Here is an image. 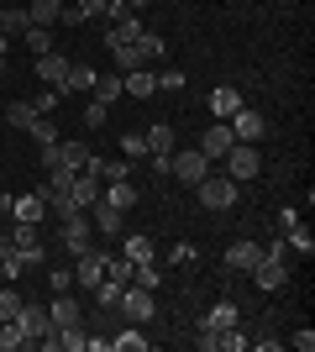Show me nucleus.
<instances>
[{
  "instance_id": "obj_1",
  "label": "nucleus",
  "mask_w": 315,
  "mask_h": 352,
  "mask_svg": "<svg viewBox=\"0 0 315 352\" xmlns=\"http://www.w3.org/2000/svg\"><path fill=\"white\" fill-rule=\"evenodd\" d=\"M195 195H200V206H205V210H231V206H237V195H242V184H237V179H226V174H205L195 184Z\"/></svg>"
},
{
  "instance_id": "obj_2",
  "label": "nucleus",
  "mask_w": 315,
  "mask_h": 352,
  "mask_svg": "<svg viewBox=\"0 0 315 352\" xmlns=\"http://www.w3.org/2000/svg\"><path fill=\"white\" fill-rule=\"evenodd\" d=\"M226 179H237V184H247V179L263 174V158H257V142H231V153H226Z\"/></svg>"
},
{
  "instance_id": "obj_3",
  "label": "nucleus",
  "mask_w": 315,
  "mask_h": 352,
  "mask_svg": "<svg viewBox=\"0 0 315 352\" xmlns=\"http://www.w3.org/2000/svg\"><path fill=\"white\" fill-rule=\"evenodd\" d=\"M58 248L63 252H90L95 248V226H90V216L84 210H74V216H63V232H58Z\"/></svg>"
},
{
  "instance_id": "obj_4",
  "label": "nucleus",
  "mask_w": 315,
  "mask_h": 352,
  "mask_svg": "<svg viewBox=\"0 0 315 352\" xmlns=\"http://www.w3.org/2000/svg\"><path fill=\"white\" fill-rule=\"evenodd\" d=\"M121 316H126V321L132 326H148L152 316H158V300H152V289H137V284H126V289H121Z\"/></svg>"
},
{
  "instance_id": "obj_5",
  "label": "nucleus",
  "mask_w": 315,
  "mask_h": 352,
  "mask_svg": "<svg viewBox=\"0 0 315 352\" xmlns=\"http://www.w3.org/2000/svg\"><path fill=\"white\" fill-rule=\"evenodd\" d=\"M168 174H179V184H189V190H195L200 179L210 174V158L200 153V147H184V153H174V163H168Z\"/></svg>"
},
{
  "instance_id": "obj_6",
  "label": "nucleus",
  "mask_w": 315,
  "mask_h": 352,
  "mask_svg": "<svg viewBox=\"0 0 315 352\" xmlns=\"http://www.w3.org/2000/svg\"><path fill=\"white\" fill-rule=\"evenodd\" d=\"M226 126H231V137H237V142H263V137H268V121H263V111H253V105H242Z\"/></svg>"
},
{
  "instance_id": "obj_7",
  "label": "nucleus",
  "mask_w": 315,
  "mask_h": 352,
  "mask_svg": "<svg viewBox=\"0 0 315 352\" xmlns=\"http://www.w3.org/2000/svg\"><path fill=\"white\" fill-rule=\"evenodd\" d=\"M84 321V305H79L74 294L63 289V294H53V305H47V326H53V331H63V326H79Z\"/></svg>"
},
{
  "instance_id": "obj_8",
  "label": "nucleus",
  "mask_w": 315,
  "mask_h": 352,
  "mask_svg": "<svg viewBox=\"0 0 315 352\" xmlns=\"http://www.w3.org/2000/svg\"><path fill=\"white\" fill-rule=\"evenodd\" d=\"M16 326H21V337L27 342H43L53 326H47V305H37V300H27V305L16 310Z\"/></svg>"
},
{
  "instance_id": "obj_9",
  "label": "nucleus",
  "mask_w": 315,
  "mask_h": 352,
  "mask_svg": "<svg viewBox=\"0 0 315 352\" xmlns=\"http://www.w3.org/2000/svg\"><path fill=\"white\" fill-rule=\"evenodd\" d=\"M253 279H257V289H263V294H273V289H284V284H289V263H284V258H257Z\"/></svg>"
},
{
  "instance_id": "obj_10",
  "label": "nucleus",
  "mask_w": 315,
  "mask_h": 352,
  "mask_svg": "<svg viewBox=\"0 0 315 352\" xmlns=\"http://www.w3.org/2000/svg\"><path fill=\"white\" fill-rule=\"evenodd\" d=\"M257 258H263V242H253V236H237V242L226 248V268H231V274H253Z\"/></svg>"
},
{
  "instance_id": "obj_11",
  "label": "nucleus",
  "mask_w": 315,
  "mask_h": 352,
  "mask_svg": "<svg viewBox=\"0 0 315 352\" xmlns=\"http://www.w3.org/2000/svg\"><path fill=\"white\" fill-rule=\"evenodd\" d=\"M205 105H210V116H215V121H231V116H237V111H242L247 100H242V89H237V85H215Z\"/></svg>"
},
{
  "instance_id": "obj_12",
  "label": "nucleus",
  "mask_w": 315,
  "mask_h": 352,
  "mask_svg": "<svg viewBox=\"0 0 315 352\" xmlns=\"http://www.w3.org/2000/svg\"><path fill=\"white\" fill-rule=\"evenodd\" d=\"M231 142H237V137H231V126H226V121H215V126H205V132H200V153H205L210 163H221L226 153H231Z\"/></svg>"
},
{
  "instance_id": "obj_13",
  "label": "nucleus",
  "mask_w": 315,
  "mask_h": 352,
  "mask_svg": "<svg viewBox=\"0 0 315 352\" xmlns=\"http://www.w3.org/2000/svg\"><path fill=\"white\" fill-rule=\"evenodd\" d=\"M121 95H132V100H152L158 95V74H148V63L132 74H121Z\"/></svg>"
},
{
  "instance_id": "obj_14",
  "label": "nucleus",
  "mask_w": 315,
  "mask_h": 352,
  "mask_svg": "<svg viewBox=\"0 0 315 352\" xmlns=\"http://www.w3.org/2000/svg\"><path fill=\"white\" fill-rule=\"evenodd\" d=\"M69 195H74V206H79V210H90L95 200H100V174H95V168H79L74 184H69Z\"/></svg>"
},
{
  "instance_id": "obj_15",
  "label": "nucleus",
  "mask_w": 315,
  "mask_h": 352,
  "mask_svg": "<svg viewBox=\"0 0 315 352\" xmlns=\"http://www.w3.org/2000/svg\"><path fill=\"white\" fill-rule=\"evenodd\" d=\"M105 279V252H79V263H74V284H84V289H95V284Z\"/></svg>"
},
{
  "instance_id": "obj_16",
  "label": "nucleus",
  "mask_w": 315,
  "mask_h": 352,
  "mask_svg": "<svg viewBox=\"0 0 315 352\" xmlns=\"http://www.w3.org/2000/svg\"><path fill=\"white\" fill-rule=\"evenodd\" d=\"M90 226L100 236H121V210L110 206V200H95V206H90Z\"/></svg>"
},
{
  "instance_id": "obj_17",
  "label": "nucleus",
  "mask_w": 315,
  "mask_h": 352,
  "mask_svg": "<svg viewBox=\"0 0 315 352\" xmlns=\"http://www.w3.org/2000/svg\"><path fill=\"white\" fill-rule=\"evenodd\" d=\"M37 79L53 85V89H63V79H69V58H63V53H43V58H37Z\"/></svg>"
},
{
  "instance_id": "obj_18",
  "label": "nucleus",
  "mask_w": 315,
  "mask_h": 352,
  "mask_svg": "<svg viewBox=\"0 0 315 352\" xmlns=\"http://www.w3.org/2000/svg\"><path fill=\"white\" fill-rule=\"evenodd\" d=\"M100 200H110V206H116L121 216H126V210L137 206V184H132V179H110V184H105V195H100Z\"/></svg>"
},
{
  "instance_id": "obj_19",
  "label": "nucleus",
  "mask_w": 315,
  "mask_h": 352,
  "mask_svg": "<svg viewBox=\"0 0 315 352\" xmlns=\"http://www.w3.org/2000/svg\"><path fill=\"white\" fill-rule=\"evenodd\" d=\"M242 321V310L231 305V300H221V305H210L205 316H200V326H210V331H226V326H237Z\"/></svg>"
},
{
  "instance_id": "obj_20",
  "label": "nucleus",
  "mask_w": 315,
  "mask_h": 352,
  "mask_svg": "<svg viewBox=\"0 0 315 352\" xmlns=\"http://www.w3.org/2000/svg\"><path fill=\"white\" fill-rule=\"evenodd\" d=\"M121 258H126V263H152V258H158V248H152V236H126V242H121Z\"/></svg>"
},
{
  "instance_id": "obj_21",
  "label": "nucleus",
  "mask_w": 315,
  "mask_h": 352,
  "mask_svg": "<svg viewBox=\"0 0 315 352\" xmlns=\"http://www.w3.org/2000/svg\"><path fill=\"white\" fill-rule=\"evenodd\" d=\"M58 11H63V0H32L27 21H32V27H58Z\"/></svg>"
},
{
  "instance_id": "obj_22",
  "label": "nucleus",
  "mask_w": 315,
  "mask_h": 352,
  "mask_svg": "<svg viewBox=\"0 0 315 352\" xmlns=\"http://www.w3.org/2000/svg\"><path fill=\"white\" fill-rule=\"evenodd\" d=\"M90 168L100 174V184H110V179H132V163H126V158H95V153H90Z\"/></svg>"
},
{
  "instance_id": "obj_23",
  "label": "nucleus",
  "mask_w": 315,
  "mask_h": 352,
  "mask_svg": "<svg viewBox=\"0 0 315 352\" xmlns=\"http://www.w3.org/2000/svg\"><path fill=\"white\" fill-rule=\"evenodd\" d=\"M142 137H148V153H174V121H152Z\"/></svg>"
},
{
  "instance_id": "obj_24",
  "label": "nucleus",
  "mask_w": 315,
  "mask_h": 352,
  "mask_svg": "<svg viewBox=\"0 0 315 352\" xmlns=\"http://www.w3.org/2000/svg\"><path fill=\"white\" fill-rule=\"evenodd\" d=\"M58 163L63 168H90V142H58Z\"/></svg>"
},
{
  "instance_id": "obj_25",
  "label": "nucleus",
  "mask_w": 315,
  "mask_h": 352,
  "mask_svg": "<svg viewBox=\"0 0 315 352\" xmlns=\"http://www.w3.org/2000/svg\"><path fill=\"white\" fill-rule=\"evenodd\" d=\"M163 274H168V268L158 263V258H152V263H132V284H137V289H158Z\"/></svg>"
},
{
  "instance_id": "obj_26",
  "label": "nucleus",
  "mask_w": 315,
  "mask_h": 352,
  "mask_svg": "<svg viewBox=\"0 0 315 352\" xmlns=\"http://www.w3.org/2000/svg\"><path fill=\"white\" fill-rule=\"evenodd\" d=\"M110 58H116V74H132V69H142V47L137 43H116Z\"/></svg>"
},
{
  "instance_id": "obj_27",
  "label": "nucleus",
  "mask_w": 315,
  "mask_h": 352,
  "mask_svg": "<svg viewBox=\"0 0 315 352\" xmlns=\"http://www.w3.org/2000/svg\"><path fill=\"white\" fill-rule=\"evenodd\" d=\"M43 216H47V206L37 200V195H21V200L11 206V221H37V226H43Z\"/></svg>"
},
{
  "instance_id": "obj_28",
  "label": "nucleus",
  "mask_w": 315,
  "mask_h": 352,
  "mask_svg": "<svg viewBox=\"0 0 315 352\" xmlns=\"http://www.w3.org/2000/svg\"><path fill=\"white\" fill-rule=\"evenodd\" d=\"M137 47H142V63H158L168 53V43H163V32H148L142 27V37H137Z\"/></svg>"
},
{
  "instance_id": "obj_29",
  "label": "nucleus",
  "mask_w": 315,
  "mask_h": 352,
  "mask_svg": "<svg viewBox=\"0 0 315 352\" xmlns=\"http://www.w3.org/2000/svg\"><path fill=\"white\" fill-rule=\"evenodd\" d=\"M21 43L32 47V58H43V53H53V27H27Z\"/></svg>"
},
{
  "instance_id": "obj_30",
  "label": "nucleus",
  "mask_w": 315,
  "mask_h": 352,
  "mask_svg": "<svg viewBox=\"0 0 315 352\" xmlns=\"http://www.w3.org/2000/svg\"><path fill=\"white\" fill-rule=\"evenodd\" d=\"M32 121H37V111H32L27 100H11V111H0V126H21V132H27Z\"/></svg>"
},
{
  "instance_id": "obj_31",
  "label": "nucleus",
  "mask_w": 315,
  "mask_h": 352,
  "mask_svg": "<svg viewBox=\"0 0 315 352\" xmlns=\"http://www.w3.org/2000/svg\"><path fill=\"white\" fill-rule=\"evenodd\" d=\"M284 242H289V252H300V258H310V252H315V236H310V226H300V221H294V226L284 232Z\"/></svg>"
},
{
  "instance_id": "obj_32",
  "label": "nucleus",
  "mask_w": 315,
  "mask_h": 352,
  "mask_svg": "<svg viewBox=\"0 0 315 352\" xmlns=\"http://www.w3.org/2000/svg\"><path fill=\"white\" fill-rule=\"evenodd\" d=\"M105 347H116V352H148V337H142V326H126V331L110 337Z\"/></svg>"
},
{
  "instance_id": "obj_33",
  "label": "nucleus",
  "mask_w": 315,
  "mask_h": 352,
  "mask_svg": "<svg viewBox=\"0 0 315 352\" xmlns=\"http://www.w3.org/2000/svg\"><path fill=\"white\" fill-rule=\"evenodd\" d=\"M215 347H221V352H247L253 337H247L242 326H226V331H215Z\"/></svg>"
},
{
  "instance_id": "obj_34",
  "label": "nucleus",
  "mask_w": 315,
  "mask_h": 352,
  "mask_svg": "<svg viewBox=\"0 0 315 352\" xmlns=\"http://www.w3.org/2000/svg\"><path fill=\"white\" fill-rule=\"evenodd\" d=\"M43 236H37V221H11V248L21 252V248H37Z\"/></svg>"
},
{
  "instance_id": "obj_35",
  "label": "nucleus",
  "mask_w": 315,
  "mask_h": 352,
  "mask_svg": "<svg viewBox=\"0 0 315 352\" xmlns=\"http://www.w3.org/2000/svg\"><path fill=\"white\" fill-rule=\"evenodd\" d=\"M95 100H105V105L121 100V74H95Z\"/></svg>"
},
{
  "instance_id": "obj_36",
  "label": "nucleus",
  "mask_w": 315,
  "mask_h": 352,
  "mask_svg": "<svg viewBox=\"0 0 315 352\" xmlns=\"http://www.w3.org/2000/svg\"><path fill=\"white\" fill-rule=\"evenodd\" d=\"M69 89H95V69L90 63H69V79H63V95Z\"/></svg>"
},
{
  "instance_id": "obj_37",
  "label": "nucleus",
  "mask_w": 315,
  "mask_h": 352,
  "mask_svg": "<svg viewBox=\"0 0 315 352\" xmlns=\"http://www.w3.org/2000/svg\"><path fill=\"white\" fill-rule=\"evenodd\" d=\"M121 289H126V284L100 279V284H95V305H100V310H116V305H121Z\"/></svg>"
},
{
  "instance_id": "obj_38",
  "label": "nucleus",
  "mask_w": 315,
  "mask_h": 352,
  "mask_svg": "<svg viewBox=\"0 0 315 352\" xmlns=\"http://www.w3.org/2000/svg\"><path fill=\"white\" fill-rule=\"evenodd\" d=\"M27 27H32L27 11H16V6H5V11H0V32H5V37H21Z\"/></svg>"
},
{
  "instance_id": "obj_39",
  "label": "nucleus",
  "mask_w": 315,
  "mask_h": 352,
  "mask_svg": "<svg viewBox=\"0 0 315 352\" xmlns=\"http://www.w3.org/2000/svg\"><path fill=\"white\" fill-rule=\"evenodd\" d=\"M195 258H200L195 242H174V248H168V258H163V268H184V263H195Z\"/></svg>"
},
{
  "instance_id": "obj_40",
  "label": "nucleus",
  "mask_w": 315,
  "mask_h": 352,
  "mask_svg": "<svg viewBox=\"0 0 315 352\" xmlns=\"http://www.w3.org/2000/svg\"><path fill=\"white\" fill-rule=\"evenodd\" d=\"M58 100H63V89H43V95H32V111H37V116H53V111H58Z\"/></svg>"
},
{
  "instance_id": "obj_41",
  "label": "nucleus",
  "mask_w": 315,
  "mask_h": 352,
  "mask_svg": "<svg viewBox=\"0 0 315 352\" xmlns=\"http://www.w3.org/2000/svg\"><path fill=\"white\" fill-rule=\"evenodd\" d=\"M16 347H27L21 326H16V321H0V352H16Z\"/></svg>"
},
{
  "instance_id": "obj_42",
  "label": "nucleus",
  "mask_w": 315,
  "mask_h": 352,
  "mask_svg": "<svg viewBox=\"0 0 315 352\" xmlns=\"http://www.w3.org/2000/svg\"><path fill=\"white\" fill-rule=\"evenodd\" d=\"M27 132L37 137V142H43V147H47V142H58V126H53V116H37V121H32V126H27Z\"/></svg>"
},
{
  "instance_id": "obj_43",
  "label": "nucleus",
  "mask_w": 315,
  "mask_h": 352,
  "mask_svg": "<svg viewBox=\"0 0 315 352\" xmlns=\"http://www.w3.org/2000/svg\"><path fill=\"white\" fill-rule=\"evenodd\" d=\"M184 85H189L184 69H163V74H158V89H168V95H184Z\"/></svg>"
},
{
  "instance_id": "obj_44",
  "label": "nucleus",
  "mask_w": 315,
  "mask_h": 352,
  "mask_svg": "<svg viewBox=\"0 0 315 352\" xmlns=\"http://www.w3.org/2000/svg\"><path fill=\"white\" fill-rule=\"evenodd\" d=\"M121 153H126V158H148V137H142V132H126V137H121Z\"/></svg>"
},
{
  "instance_id": "obj_45",
  "label": "nucleus",
  "mask_w": 315,
  "mask_h": 352,
  "mask_svg": "<svg viewBox=\"0 0 315 352\" xmlns=\"http://www.w3.org/2000/svg\"><path fill=\"white\" fill-rule=\"evenodd\" d=\"M21 274H27V263H21V252H11V258H0V279H5V284H16Z\"/></svg>"
},
{
  "instance_id": "obj_46",
  "label": "nucleus",
  "mask_w": 315,
  "mask_h": 352,
  "mask_svg": "<svg viewBox=\"0 0 315 352\" xmlns=\"http://www.w3.org/2000/svg\"><path fill=\"white\" fill-rule=\"evenodd\" d=\"M105 279H116V284H132V263H126V258H105Z\"/></svg>"
},
{
  "instance_id": "obj_47",
  "label": "nucleus",
  "mask_w": 315,
  "mask_h": 352,
  "mask_svg": "<svg viewBox=\"0 0 315 352\" xmlns=\"http://www.w3.org/2000/svg\"><path fill=\"white\" fill-rule=\"evenodd\" d=\"M47 289H53V294L74 289V268H53V274H47Z\"/></svg>"
},
{
  "instance_id": "obj_48",
  "label": "nucleus",
  "mask_w": 315,
  "mask_h": 352,
  "mask_svg": "<svg viewBox=\"0 0 315 352\" xmlns=\"http://www.w3.org/2000/svg\"><path fill=\"white\" fill-rule=\"evenodd\" d=\"M105 116H110V105H105V100H90V105H84V126H105Z\"/></svg>"
},
{
  "instance_id": "obj_49",
  "label": "nucleus",
  "mask_w": 315,
  "mask_h": 352,
  "mask_svg": "<svg viewBox=\"0 0 315 352\" xmlns=\"http://www.w3.org/2000/svg\"><path fill=\"white\" fill-rule=\"evenodd\" d=\"M79 11H84V21H105L110 0H79Z\"/></svg>"
},
{
  "instance_id": "obj_50",
  "label": "nucleus",
  "mask_w": 315,
  "mask_h": 352,
  "mask_svg": "<svg viewBox=\"0 0 315 352\" xmlns=\"http://www.w3.org/2000/svg\"><path fill=\"white\" fill-rule=\"evenodd\" d=\"M289 347H294V352H315V331H310V326H300V331L289 337Z\"/></svg>"
},
{
  "instance_id": "obj_51",
  "label": "nucleus",
  "mask_w": 315,
  "mask_h": 352,
  "mask_svg": "<svg viewBox=\"0 0 315 352\" xmlns=\"http://www.w3.org/2000/svg\"><path fill=\"white\" fill-rule=\"evenodd\" d=\"M263 258H284V263L294 258V252H289V242H284V232H279V236L268 242V248H263Z\"/></svg>"
},
{
  "instance_id": "obj_52",
  "label": "nucleus",
  "mask_w": 315,
  "mask_h": 352,
  "mask_svg": "<svg viewBox=\"0 0 315 352\" xmlns=\"http://www.w3.org/2000/svg\"><path fill=\"white\" fill-rule=\"evenodd\" d=\"M21 263H27V268H43L47 263V248H43V242H37V248H21Z\"/></svg>"
},
{
  "instance_id": "obj_53",
  "label": "nucleus",
  "mask_w": 315,
  "mask_h": 352,
  "mask_svg": "<svg viewBox=\"0 0 315 352\" xmlns=\"http://www.w3.org/2000/svg\"><path fill=\"white\" fill-rule=\"evenodd\" d=\"M58 21H63V27H84V11H79V6H63Z\"/></svg>"
},
{
  "instance_id": "obj_54",
  "label": "nucleus",
  "mask_w": 315,
  "mask_h": 352,
  "mask_svg": "<svg viewBox=\"0 0 315 352\" xmlns=\"http://www.w3.org/2000/svg\"><path fill=\"white\" fill-rule=\"evenodd\" d=\"M195 347H200V352H215V331H210V326H200V337H195Z\"/></svg>"
},
{
  "instance_id": "obj_55",
  "label": "nucleus",
  "mask_w": 315,
  "mask_h": 352,
  "mask_svg": "<svg viewBox=\"0 0 315 352\" xmlns=\"http://www.w3.org/2000/svg\"><path fill=\"white\" fill-rule=\"evenodd\" d=\"M294 221H300V210H294V206H284V210H279V232H289Z\"/></svg>"
},
{
  "instance_id": "obj_56",
  "label": "nucleus",
  "mask_w": 315,
  "mask_h": 352,
  "mask_svg": "<svg viewBox=\"0 0 315 352\" xmlns=\"http://www.w3.org/2000/svg\"><path fill=\"white\" fill-rule=\"evenodd\" d=\"M11 252H16L11 248V232H0V258H11Z\"/></svg>"
},
{
  "instance_id": "obj_57",
  "label": "nucleus",
  "mask_w": 315,
  "mask_h": 352,
  "mask_svg": "<svg viewBox=\"0 0 315 352\" xmlns=\"http://www.w3.org/2000/svg\"><path fill=\"white\" fill-rule=\"evenodd\" d=\"M11 206H16V200H11L5 190H0V216H11Z\"/></svg>"
},
{
  "instance_id": "obj_58",
  "label": "nucleus",
  "mask_w": 315,
  "mask_h": 352,
  "mask_svg": "<svg viewBox=\"0 0 315 352\" xmlns=\"http://www.w3.org/2000/svg\"><path fill=\"white\" fill-rule=\"evenodd\" d=\"M121 6H132V11H148L152 0H121Z\"/></svg>"
},
{
  "instance_id": "obj_59",
  "label": "nucleus",
  "mask_w": 315,
  "mask_h": 352,
  "mask_svg": "<svg viewBox=\"0 0 315 352\" xmlns=\"http://www.w3.org/2000/svg\"><path fill=\"white\" fill-rule=\"evenodd\" d=\"M5 47H11V37H5V32H0V58H5Z\"/></svg>"
},
{
  "instance_id": "obj_60",
  "label": "nucleus",
  "mask_w": 315,
  "mask_h": 352,
  "mask_svg": "<svg viewBox=\"0 0 315 352\" xmlns=\"http://www.w3.org/2000/svg\"><path fill=\"white\" fill-rule=\"evenodd\" d=\"M0 79H5V58H0Z\"/></svg>"
},
{
  "instance_id": "obj_61",
  "label": "nucleus",
  "mask_w": 315,
  "mask_h": 352,
  "mask_svg": "<svg viewBox=\"0 0 315 352\" xmlns=\"http://www.w3.org/2000/svg\"><path fill=\"white\" fill-rule=\"evenodd\" d=\"M0 284H5V279H0Z\"/></svg>"
}]
</instances>
